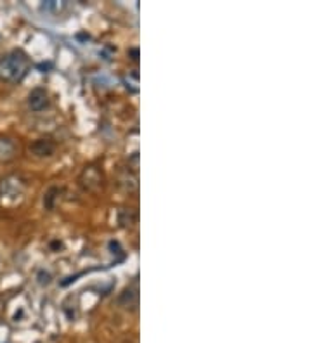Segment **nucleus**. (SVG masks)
<instances>
[{
    "instance_id": "1",
    "label": "nucleus",
    "mask_w": 312,
    "mask_h": 343,
    "mask_svg": "<svg viewBox=\"0 0 312 343\" xmlns=\"http://www.w3.org/2000/svg\"><path fill=\"white\" fill-rule=\"evenodd\" d=\"M30 69V59L23 51H12L0 59V80L21 82Z\"/></svg>"
},
{
    "instance_id": "2",
    "label": "nucleus",
    "mask_w": 312,
    "mask_h": 343,
    "mask_svg": "<svg viewBox=\"0 0 312 343\" xmlns=\"http://www.w3.org/2000/svg\"><path fill=\"white\" fill-rule=\"evenodd\" d=\"M47 106H49V95H47V92L43 89H33L30 92L28 95V108L32 109V111L38 113V111H43Z\"/></svg>"
},
{
    "instance_id": "3",
    "label": "nucleus",
    "mask_w": 312,
    "mask_h": 343,
    "mask_svg": "<svg viewBox=\"0 0 312 343\" xmlns=\"http://www.w3.org/2000/svg\"><path fill=\"white\" fill-rule=\"evenodd\" d=\"M118 303H120L124 309H130V310H135L139 305V293H137V288L135 286H129V288H125L122 295L118 297Z\"/></svg>"
},
{
    "instance_id": "4",
    "label": "nucleus",
    "mask_w": 312,
    "mask_h": 343,
    "mask_svg": "<svg viewBox=\"0 0 312 343\" xmlns=\"http://www.w3.org/2000/svg\"><path fill=\"white\" fill-rule=\"evenodd\" d=\"M54 151H56V144L49 139H38V140H35L32 146H30V153H33V155L38 156V158L52 156L54 155Z\"/></svg>"
},
{
    "instance_id": "5",
    "label": "nucleus",
    "mask_w": 312,
    "mask_h": 343,
    "mask_svg": "<svg viewBox=\"0 0 312 343\" xmlns=\"http://www.w3.org/2000/svg\"><path fill=\"white\" fill-rule=\"evenodd\" d=\"M14 144H12V140L9 139H0V160L2 161H7L11 160L12 156H14Z\"/></svg>"
},
{
    "instance_id": "6",
    "label": "nucleus",
    "mask_w": 312,
    "mask_h": 343,
    "mask_svg": "<svg viewBox=\"0 0 312 343\" xmlns=\"http://www.w3.org/2000/svg\"><path fill=\"white\" fill-rule=\"evenodd\" d=\"M56 194H59V189L58 187H51L49 191H47L45 198H43V205H45L47 210H54L56 201H58V196H56Z\"/></svg>"
},
{
    "instance_id": "7",
    "label": "nucleus",
    "mask_w": 312,
    "mask_h": 343,
    "mask_svg": "<svg viewBox=\"0 0 312 343\" xmlns=\"http://www.w3.org/2000/svg\"><path fill=\"white\" fill-rule=\"evenodd\" d=\"M37 283L40 284V286H49L52 283V274H51L49 271H38Z\"/></svg>"
}]
</instances>
